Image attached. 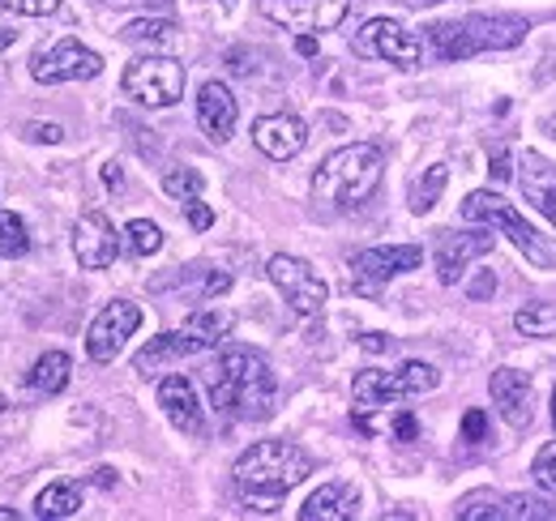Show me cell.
I'll return each instance as SVG.
<instances>
[{
  "mask_svg": "<svg viewBox=\"0 0 556 521\" xmlns=\"http://www.w3.org/2000/svg\"><path fill=\"white\" fill-rule=\"evenodd\" d=\"M278 381L253 346H227L210 368V402L223 419H266L275 410Z\"/></svg>",
  "mask_w": 556,
  "mask_h": 521,
  "instance_id": "obj_1",
  "label": "cell"
},
{
  "mask_svg": "<svg viewBox=\"0 0 556 521\" xmlns=\"http://www.w3.org/2000/svg\"><path fill=\"white\" fill-rule=\"evenodd\" d=\"M308 474H313V457L291 441H257L253 449L240 454L231 470L236 492L253 513H275L278 500Z\"/></svg>",
  "mask_w": 556,
  "mask_h": 521,
  "instance_id": "obj_2",
  "label": "cell"
},
{
  "mask_svg": "<svg viewBox=\"0 0 556 521\" xmlns=\"http://www.w3.org/2000/svg\"><path fill=\"white\" fill-rule=\"evenodd\" d=\"M381 171H386V158L377 145H368V141L343 145V150L326 154L321 167L313 171V196L334 205V209H359L377 193Z\"/></svg>",
  "mask_w": 556,
  "mask_h": 521,
  "instance_id": "obj_3",
  "label": "cell"
},
{
  "mask_svg": "<svg viewBox=\"0 0 556 521\" xmlns=\"http://www.w3.org/2000/svg\"><path fill=\"white\" fill-rule=\"evenodd\" d=\"M437 368L432 364H403L399 372H377V368H368V372H359L355 377V385H351V397H355V410H351V419H355V428L364 432V436H372V423H377V415L381 410H390V406H399V402H407V397H419V393L437 390Z\"/></svg>",
  "mask_w": 556,
  "mask_h": 521,
  "instance_id": "obj_4",
  "label": "cell"
},
{
  "mask_svg": "<svg viewBox=\"0 0 556 521\" xmlns=\"http://www.w3.org/2000/svg\"><path fill=\"white\" fill-rule=\"evenodd\" d=\"M527 39V17H463L437 22L428 30V48L437 61H467L480 52H509Z\"/></svg>",
  "mask_w": 556,
  "mask_h": 521,
  "instance_id": "obj_5",
  "label": "cell"
},
{
  "mask_svg": "<svg viewBox=\"0 0 556 521\" xmlns=\"http://www.w3.org/2000/svg\"><path fill=\"white\" fill-rule=\"evenodd\" d=\"M463 218H467V223H492V227H501V231L514 240V249L531 260V265H540V269H556L553 244H548L544 236H535V227H531V223H527L509 201H501L492 189H480V193L467 196V201H463Z\"/></svg>",
  "mask_w": 556,
  "mask_h": 521,
  "instance_id": "obj_6",
  "label": "cell"
},
{
  "mask_svg": "<svg viewBox=\"0 0 556 521\" xmlns=\"http://www.w3.org/2000/svg\"><path fill=\"white\" fill-rule=\"evenodd\" d=\"M121 90L141 107H172L185 94V65L172 56H138L125 68Z\"/></svg>",
  "mask_w": 556,
  "mask_h": 521,
  "instance_id": "obj_7",
  "label": "cell"
},
{
  "mask_svg": "<svg viewBox=\"0 0 556 521\" xmlns=\"http://www.w3.org/2000/svg\"><path fill=\"white\" fill-rule=\"evenodd\" d=\"M266 274H270V282L282 291V300L291 304V313H295V317H317V313L326 308V300H330L326 278H321L308 260L278 253V257H270Z\"/></svg>",
  "mask_w": 556,
  "mask_h": 521,
  "instance_id": "obj_8",
  "label": "cell"
},
{
  "mask_svg": "<svg viewBox=\"0 0 556 521\" xmlns=\"http://www.w3.org/2000/svg\"><path fill=\"white\" fill-rule=\"evenodd\" d=\"M103 73V56L81 48L77 39H56L30 56V77L39 86H61V81H90Z\"/></svg>",
  "mask_w": 556,
  "mask_h": 521,
  "instance_id": "obj_9",
  "label": "cell"
},
{
  "mask_svg": "<svg viewBox=\"0 0 556 521\" xmlns=\"http://www.w3.org/2000/svg\"><path fill=\"white\" fill-rule=\"evenodd\" d=\"M419 260H424V249L419 244H390V249H364V253H355L351 257V282H355V291H364V295H377L390 278H399V274H412L419 269Z\"/></svg>",
  "mask_w": 556,
  "mask_h": 521,
  "instance_id": "obj_10",
  "label": "cell"
},
{
  "mask_svg": "<svg viewBox=\"0 0 556 521\" xmlns=\"http://www.w3.org/2000/svg\"><path fill=\"white\" fill-rule=\"evenodd\" d=\"M141 326V308L134 300H112L94 321L86 329V355L94 359V364H112L121 351H125V342L138 333Z\"/></svg>",
  "mask_w": 556,
  "mask_h": 521,
  "instance_id": "obj_11",
  "label": "cell"
},
{
  "mask_svg": "<svg viewBox=\"0 0 556 521\" xmlns=\"http://www.w3.org/2000/svg\"><path fill=\"white\" fill-rule=\"evenodd\" d=\"M355 52H359V56H372V61H390V65H399V68H419L424 43H419L407 26H399V22H390V17H372V22H364L359 35H355Z\"/></svg>",
  "mask_w": 556,
  "mask_h": 521,
  "instance_id": "obj_12",
  "label": "cell"
},
{
  "mask_svg": "<svg viewBox=\"0 0 556 521\" xmlns=\"http://www.w3.org/2000/svg\"><path fill=\"white\" fill-rule=\"evenodd\" d=\"M351 0H266L262 13L287 26V30H304V35H321L334 30L348 17Z\"/></svg>",
  "mask_w": 556,
  "mask_h": 521,
  "instance_id": "obj_13",
  "label": "cell"
},
{
  "mask_svg": "<svg viewBox=\"0 0 556 521\" xmlns=\"http://www.w3.org/2000/svg\"><path fill=\"white\" fill-rule=\"evenodd\" d=\"M73 257L81 260V269H108L121 257V236L112 227L108 214H81L73 227Z\"/></svg>",
  "mask_w": 556,
  "mask_h": 521,
  "instance_id": "obj_14",
  "label": "cell"
},
{
  "mask_svg": "<svg viewBox=\"0 0 556 521\" xmlns=\"http://www.w3.org/2000/svg\"><path fill=\"white\" fill-rule=\"evenodd\" d=\"M484 253H492V236L488 231H441L437 236V249H432L437 278L445 287H454L467 274V265L476 257H484Z\"/></svg>",
  "mask_w": 556,
  "mask_h": 521,
  "instance_id": "obj_15",
  "label": "cell"
},
{
  "mask_svg": "<svg viewBox=\"0 0 556 521\" xmlns=\"http://www.w3.org/2000/svg\"><path fill=\"white\" fill-rule=\"evenodd\" d=\"M159 406H163V415L172 419L176 432L202 436L206 415H202V402H198V390H193L189 377H167V381H159Z\"/></svg>",
  "mask_w": 556,
  "mask_h": 521,
  "instance_id": "obj_16",
  "label": "cell"
},
{
  "mask_svg": "<svg viewBox=\"0 0 556 521\" xmlns=\"http://www.w3.org/2000/svg\"><path fill=\"white\" fill-rule=\"evenodd\" d=\"M253 141H257V150H262L266 158L287 163V158H295V154L304 150L308 129H304V120H300V116L278 112V116H262V120L253 125Z\"/></svg>",
  "mask_w": 556,
  "mask_h": 521,
  "instance_id": "obj_17",
  "label": "cell"
},
{
  "mask_svg": "<svg viewBox=\"0 0 556 521\" xmlns=\"http://www.w3.org/2000/svg\"><path fill=\"white\" fill-rule=\"evenodd\" d=\"M240 120V107H236V94L223 86V81H206L202 94H198V125L210 141H227L236 132Z\"/></svg>",
  "mask_w": 556,
  "mask_h": 521,
  "instance_id": "obj_18",
  "label": "cell"
},
{
  "mask_svg": "<svg viewBox=\"0 0 556 521\" xmlns=\"http://www.w3.org/2000/svg\"><path fill=\"white\" fill-rule=\"evenodd\" d=\"M488 390H492L501 415H505L514 428H527V419H531V377H527V372L501 368V372H492Z\"/></svg>",
  "mask_w": 556,
  "mask_h": 521,
  "instance_id": "obj_19",
  "label": "cell"
},
{
  "mask_svg": "<svg viewBox=\"0 0 556 521\" xmlns=\"http://www.w3.org/2000/svg\"><path fill=\"white\" fill-rule=\"evenodd\" d=\"M210 351L206 338H198L193 329H176V333H159L150 346H141L138 359H134V368H138L141 377H150V368H159V364H167V359H185V355H202Z\"/></svg>",
  "mask_w": 556,
  "mask_h": 521,
  "instance_id": "obj_20",
  "label": "cell"
},
{
  "mask_svg": "<svg viewBox=\"0 0 556 521\" xmlns=\"http://www.w3.org/2000/svg\"><path fill=\"white\" fill-rule=\"evenodd\" d=\"M359 513V492L351 483H326L300 509V521H351Z\"/></svg>",
  "mask_w": 556,
  "mask_h": 521,
  "instance_id": "obj_21",
  "label": "cell"
},
{
  "mask_svg": "<svg viewBox=\"0 0 556 521\" xmlns=\"http://www.w3.org/2000/svg\"><path fill=\"white\" fill-rule=\"evenodd\" d=\"M522 193L535 201V209L556 227V167L540 154L522 158Z\"/></svg>",
  "mask_w": 556,
  "mask_h": 521,
  "instance_id": "obj_22",
  "label": "cell"
},
{
  "mask_svg": "<svg viewBox=\"0 0 556 521\" xmlns=\"http://www.w3.org/2000/svg\"><path fill=\"white\" fill-rule=\"evenodd\" d=\"M70 372H73V359L65 351H48V355H39L35 359V368H30V390L39 393V397H56V393L70 385Z\"/></svg>",
  "mask_w": 556,
  "mask_h": 521,
  "instance_id": "obj_23",
  "label": "cell"
},
{
  "mask_svg": "<svg viewBox=\"0 0 556 521\" xmlns=\"http://www.w3.org/2000/svg\"><path fill=\"white\" fill-rule=\"evenodd\" d=\"M77 509H81V487L77 483H52L35 500V513L39 518H73Z\"/></svg>",
  "mask_w": 556,
  "mask_h": 521,
  "instance_id": "obj_24",
  "label": "cell"
},
{
  "mask_svg": "<svg viewBox=\"0 0 556 521\" xmlns=\"http://www.w3.org/2000/svg\"><path fill=\"white\" fill-rule=\"evenodd\" d=\"M492 518H505V521H548L556 518V509L548 500H540V496H505L496 509H492Z\"/></svg>",
  "mask_w": 556,
  "mask_h": 521,
  "instance_id": "obj_25",
  "label": "cell"
},
{
  "mask_svg": "<svg viewBox=\"0 0 556 521\" xmlns=\"http://www.w3.org/2000/svg\"><path fill=\"white\" fill-rule=\"evenodd\" d=\"M514 329L527 338H556V304H527L514 313Z\"/></svg>",
  "mask_w": 556,
  "mask_h": 521,
  "instance_id": "obj_26",
  "label": "cell"
},
{
  "mask_svg": "<svg viewBox=\"0 0 556 521\" xmlns=\"http://www.w3.org/2000/svg\"><path fill=\"white\" fill-rule=\"evenodd\" d=\"M121 35H125L129 43L163 48V43H172V39H176V26H172V22H163V17H138V22H129Z\"/></svg>",
  "mask_w": 556,
  "mask_h": 521,
  "instance_id": "obj_27",
  "label": "cell"
},
{
  "mask_svg": "<svg viewBox=\"0 0 556 521\" xmlns=\"http://www.w3.org/2000/svg\"><path fill=\"white\" fill-rule=\"evenodd\" d=\"M445 180H450V171H445L441 163L428 167L416 180V189H412V209H416V214H428V209L441 201V193H445Z\"/></svg>",
  "mask_w": 556,
  "mask_h": 521,
  "instance_id": "obj_28",
  "label": "cell"
},
{
  "mask_svg": "<svg viewBox=\"0 0 556 521\" xmlns=\"http://www.w3.org/2000/svg\"><path fill=\"white\" fill-rule=\"evenodd\" d=\"M0 253L4 257H26L30 253V231L13 209H0Z\"/></svg>",
  "mask_w": 556,
  "mask_h": 521,
  "instance_id": "obj_29",
  "label": "cell"
},
{
  "mask_svg": "<svg viewBox=\"0 0 556 521\" xmlns=\"http://www.w3.org/2000/svg\"><path fill=\"white\" fill-rule=\"evenodd\" d=\"M185 326L193 329L198 338H206L210 346H218V342H223V338L231 333V326H236V321H231V313H218V308H202V313H193V317H189Z\"/></svg>",
  "mask_w": 556,
  "mask_h": 521,
  "instance_id": "obj_30",
  "label": "cell"
},
{
  "mask_svg": "<svg viewBox=\"0 0 556 521\" xmlns=\"http://www.w3.org/2000/svg\"><path fill=\"white\" fill-rule=\"evenodd\" d=\"M125 244H129V253H138V257H154V253L163 249V231H159L150 218H134V223L125 227Z\"/></svg>",
  "mask_w": 556,
  "mask_h": 521,
  "instance_id": "obj_31",
  "label": "cell"
},
{
  "mask_svg": "<svg viewBox=\"0 0 556 521\" xmlns=\"http://www.w3.org/2000/svg\"><path fill=\"white\" fill-rule=\"evenodd\" d=\"M202 171H193V167H172L167 176H163V193L176 196V201H193V196H202Z\"/></svg>",
  "mask_w": 556,
  "mask_h": 521,
  "instance_id": "obj_32",
  "label": "cell"
},
{
  "mask_svg": "<svg viewBox=\"0 0 556 521\" xmlns=\"http://www.w3.org/2000/svg\"><path fill=\"white\" fill-rule=\"evenodd\" d=\"M56 9L61 0H0V13H17V17H48Z\"/></svg>",
  "mask_w": 556,
  "mask_h": 521,
  "instance_id": "obj_33",
  "label": "cell"
},
{
  "mask_svg": "<svg viewBox=\"0 0 556 521\" xmlns=\"http://www.w3.org/2000/svg\"><path fill=\"white\" fill-rule=\"evenodd\" d=\"M535 483L544 492H556V441H548L540 454H535Z\"/></svg>",
  "mask_w": 556,
  "mask_h": 521,
  "instance_id": "obj_34",
  "label": "cell"
},
{
  "mask_svg": "<svg viewBox=\"0 0 556 521\" xmlns=\"http://www.w3.org/2000/svg\"><path fill=\"white\" fill-rule=\"evenodd\" d=\"M463 441H467V445H484L488 441V415L484 410H467V419H463Z\"/></svg>",
  "mask_w": 556,
  "mask_h": 521,
  "instance_id": "obj_35",
  "label": "cell"
},
{
  "mask_svg": "<svg viewBox=\"0 0 556 521\" xmlns=\"http://www.w3.org/2000/svg\"><path fill=\"white\" fill-rule=\"evenodd\" d=\"M185 218H189L193 231H210V227H214V209H210L206 201H198V196L185 201Z\"/></svg>",
  "mask_w": 556,
  "mask_h": 521,
  "instance_id": "obj_36",
  "label": "cell"
},
{
  "mask_svg": "<svg viewBox=\"0 0 556 521\" xmlns=\"http://www.w3.org/2000/svg\"><path fill=\"white\" fill-rule=\"evenodd\" d=\"M390 432H394V441H416L419 436V423L412 410H399L394 415V423H390Z\"/></svg>",
  "mask_w": 556,
  "mask_h": 521,
  "instance_id": "obj_37",
  "label": "cell"
},
{
  "mask_svg": "<svg viewBox=\"0 0 556 521\" xmlns=\"http://www.w3.org/2000/svg\"><path fill=\"white\" fill-rule=\"evenodd\" d=\"M26 137H30V141H48V145H56V141L65 137V129H61V125H43V120H35V125H26Z\"/></svg>",
  "mask_w": 556,
  "mask_h": 521,
  "instance_id": "obj_38",
  "label": "cell"
},
{
  "mask_svg": "<svg viewBox=\"0 0 556 521\" xmlns=\"http://www.w3.org/2000/svg\"><path fill=\"white\" fill-rule=\"evenodd\" d=\"M492 287H496V274H492V269H484V274H480L471 287H467V295H471V300H488V295H492Z\"/></svg>",
  "mask_w": 556,
  "mask_h": 521,
  "instance_id": "obj_39",
  "label": "cell"
},
{
  "mask_svg": "<svg viewBox=\"0 0 556 521\" xmlns=\"http://www.w3.org/2000/svg\"><path fill=\"white\" fill-rule=\"evenodd\" d=\"M509 171H514V167H509V154H496V158H492V167H488V176H492L496 185H505V180H509Z\"/></svg>",
  "mask_w": 556,
  "mask_h": 521,
  "instance_id": "obj_40",
  "label": "cell"
},
{
  "mask_svg": "<svg viewBox=\"0 0 556 521\" xmlns=\"http://www.w3.org/2000/svg\"><path fill=\"white\" fill-rule=\"evenodd\" d=\"M295 52H300V56H317V39H313V35H300V39H295Z\"/></svg>",
  "mask_w": 556,
  "mask_h": 521,
  "instance_id": "obj_41",
  "label": "cell"
},
{
  "mask_svg": "<svg viewBox=\"0 0 556 521\" xmlns=\"http://www.w3.org/2000/svg\"><path fill=\"white\" fill-rule=\"evenodd\" d=\"M364 346H368V351H386L390 342H386V333H364Z\"/></svg>",
  "mask_w": 556,
  "mask_h": 521,
  "instance_id": "obj_42",
  "label": "cell"
},
{
  "mask_svg": "<svg viewBox=\"0 0 556 521\" xmlns=\"http://www.w3.org/2000/svg\"><path fill=\"white\" fill-rule=\"evenodd\" d=\"M103 180H108L112 189H121V171H116V163H108V167H103Z\"/></svg>",
  "mask_w": 556,
  "mask_h": 521,
  "instance_id": "obj_43",
  "label": "cell"
},
{
  "mask_svg": "<svg viewBox=\"0 0 556 521\" xmlns=\"http://www.w3.org/2000/svg\"><path fill=\"white\" fill-rule=\"evenodd\" d=\"M13 39H17V30H0V52L13 48Z\"/></svg>",
  "mask_w": 556,
  "mask_h": 521,
  "instance_id": "obj_44",
  "label": "cell"
},
{
  "mask_svg": "<svg viewBox=\"0 0 556 521\" xmlns=\"http://www.w3.org/2000/svg\"><path fill=\"white\" fill-rule=\"evenodd\" d=\"M544 132H548V137L556 141V116H548V120H544Z\"/></svg>",
  "mask_w": 556,
  "mask_h": 521,
  "instance_id": "obj_45",
  "label": "cell"
},
{
  "mask_svg": "<svg viewBox=\"0 0 556 521\" xmlns=\"http://www.w3.org/2000/svg\"><path fill=\"white\" fill-rule=\"evenodd\" d=\"M17 518V513H13V509H0V521H13Z\"/></svg>",
  "mask_w": 556,
  "mask_h": 521,
  "instance_id": "obj_46",
  "label": "cell"
},
{
  "mask_svg": "<svg viewBox=\"0 0 556 521\" xmlns=\"http://www.w3.org/2000/svg\"><path fill=\"white\" fill-rule=\"evenodd\" d=\"M407 4H416V9H424V4H437V0H407Z\"/></svg>",
  "mask_w": 556,
  "mask_h": 521,
  "instance_id": "obj_47",
  "label": "cell"
},
{
  "mask_svg": "<svg viewBox=\"0 0 556 521\" xmlns=\"http://www.w3.org/2000/svg\"><path fill=\"white\" fill-rule=\"evenodd\" d=\"M218 4H223V9H236V0H218Z\"/></svg>",
  "mask_w": 556,
  "mask_h": 521,
  "instance_id": "obj_48",
  "label": "cell"
},
{
  "mask_svg": "<svg viewBox=\"0 0 556 521\" xmlns=\"http://www.w3.org/2000/svg\"><path fill=\"white\" fill-rule=\"evenodd\" d=\"M4 406H9V402H4V393H0V415H4Z\"/></svg>",
  "mask_w": 556,
  "mask_h": 521,
  "instance_id": "obj_49",
  "label": "cell"
},
{
  "mask_svg": "<svg viewBox=\"0 0 556 521\" xmlns=\"http://www.w3.org/2000/svg\"><path fill=\"white\" fill-rule=\"evenodd\" d=\"M553 423H556V390H553Z\"/></svg>",
  "mask_w": 556,
  "mask_h": 521,
  "instance_id": "obj_50",
  "label": "cell"
}]
</instances>
